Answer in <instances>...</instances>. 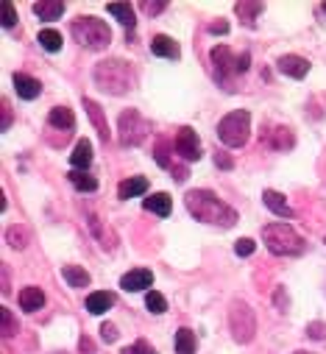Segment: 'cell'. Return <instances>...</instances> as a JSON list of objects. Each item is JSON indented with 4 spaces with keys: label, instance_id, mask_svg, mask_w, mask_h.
Wrapping results in <instances>:
<instances>
[{
    "label": "cell",
    "instance_id": "cell-1",
    "mask_svg": "<svg viewBox=\"0 0 326 354\" xmlns=\"http://www.w3.org/2000/svg\"><path fill=\"white\" fill-rule=\"evenodd\" d=\"M184 204H187V209H190V215H193L195 221L209 223V226H223V229H229V226H234V221H237V212H234L226 201H220L215 193H209V190H190V193L184 196Z\"/></svg>",
    "mask_w": 326,
    "mask_h": 354
},
{
    "label": "cell",
    "instance_id": "cell-2",
    "mask_svg": "<svg viewBox=\"0 0 326 354\" xmlns=\"http://www.w3.org/2000/svg\"><path fill=\"white\" fill-rule=\"evenodd\" d=\"M93 75H95V84L109 95H123V93L131 90V84H134L131 67L126 62H120V59H106V62L95 64Z\"/></svg>",
    "mask_w": 326,
    "mask_h": 354
},
{
    "label": "cell",
    "instance_id": "cell-3",
    "mask_svg": "<svg viewBox=\"0 0 326 354\" xmlns=\"http://www.w3.org/2000/svg\"><path fill=\"white\" fill-rule=\"evenodd\" d=\"M262 240L276 257H298L304 251V237L290 223H271L262 229Z\"/></svg>",
    "mask_w": 326,
    "mask_h": 354
},
{
    "label": "cell",
    "instance_id": "cell-4",
    "mask_svg": "<svg viewBox=\"0 0 326 354\" xmlns=\"http://www.w3.org/2000/svg\"><path fill=\"white\" fill-rule=\"evenodd\" d=\"M70 34H73V39L81 48H87V50H104L112 42L109 26L104 20H98V17H78V20H73Z\"/></svg>",
    "mask_w": 326,
    "mask_h": 354
},
{
    "label": "cell",
    "instance_id": "cell-5",
    "mask_svg": "<svg viewBox=\"0 0 326 354\" xmlns=\"http://www.w3.org/2000/svg\"><path fill=\"white\" fill-rule=\"evenodd\" d=\"M249 131H251V115L246 109H237V112H229L220 123H218V137L223 145L229 148H240L249 142Z\"/></svg>",
    "mask_w": 326,
    "mask_h": 354
},
{
    "label": "cell",
    "instance_id": "cell-6",
    "mask_svg": "<svg viewBox=\"0 0 326 354\" xmlns=\"http://www.w3.org/2000/svg\"><path fill=\"white\" fill-rule=\"evenodd\" d=\"M229 326H231V335L237 343H249L257 332V318H254V310L246 304V301H231V310H229Z\"/></svg>",
    "mask_w": 326,
    "mask_h": 354
},
{
    "label": "cell",
    "instance_id": "cell-7",
    "mask_svg": "<svg viewBox=\"0 0 326 354\" xmlns=\"http://www.w3.org/2000/svg\"><path fill=\"white\" fill-rule=\"evenodd\" d=\"M151 131V123L137 112V109H128L120 115V142L123 145H140Z\"/></svg>",
    "mask_w": 326,
    "mask_h": 354
},
{
    "label": "cell",
    "instance_id": "cell-8",
    "mask_svg": "<svg viewBox=\"0 0 326 354\" xmlns=\"http://www.w3.org/2000/svg\"><path fill=\"white\" fill-rule=\"evenodd\" d=\"M176 153L184 162H198L201 159V142H198V134L190 126H184L179 131V137H176Z\"/></svg>",
    "mask_w": 326,
    "mask_h": 354
},
{
    "label": "cell",
    "instance_id": "cell-9",
    "mask_svg": "<svg viewBox=\"0 0 326 354\" xmlns=\"http://www.w3.org/2000/svg\"><path fill=\"white\" fill-rule=\"evenodd\" d=\"M212 64H215V73H218V78L220 81H229V75L231 73H237V59L231 56V50L226 48V45H218V48H212Z\"/></svg>",
    "mask_w": 326,
    "mask_h": 354
},
{
    "label": "cell",
    "instance_id": "cell-10",
    "mask_svg": "<svg viewBox=\"0 0 326 354\" xmlns=\"http://www.w3.org/2000/svg\"><path fill=\"white\" fill-rule=\"evenodd\" d=\"M151 285H153V274L148 268H134V271H128V274L120 277V288L126 293H140V290H145Z\"/></svg>",
    "mask_w": 326,
    "mask_h": 354
},
{
    "label": "cell",
    "instance_id": "cell-11",
    "mask_svg": "<svg viewBox=\"0 0 326 354\" xmlns=\"http://www.w3.org/2000/svg\"><path fill=\"white\" fill-rule=\"evenodd\" d=\"M276 67H279V73H285V75H290V78H304V75L309 73V62H307L304 56H296V53L282 56V59L276 62Z\"/></svg>",
    "mask_w": 326,
    "mask_h": 354
},
{
    "label": "cell",
    "instance_id": "cell-12",
    "mask_svg": "<svg viewBox=\"0 0 326 354\" xmlns=\"http://www.w3.org/2000/svg\"><path fill=\"white\" fill-rule=\"evenodd\" d=\"M15 90H17V95L23 98V101H34V98H39V93H42V84L37 81V78H31V75H26V73H15Z\"/></svg>",
    "mask_w": 326,
    "mask_h": 354
},
{
    "label": "cell",
    "instance_id": "cell-13",
    "mask_svg": "<svg viewBox=\"0 0 326 354\" xmlns=\"http://www.w3.org/2000/svg\"><path fill=\"white\" fill-rule=\"evenodd\" d=\"M151 53H153V56H162V59H179V56H182L179 45H176L171 37H165V34H156V37L151 39Z\"/></svg>",
    "mask_w": 326,
    "mask_h": 354
},
{
    "label": "cell",
    "instance_id": "cell-14",
    "mask_svg": "<svg viewBox=\"0 0 326 354\" xmlns=\"http://www.w3.org/2000/svg\"><path fill=\"white\" fill-rule=\"evenodd\" d=\"M70 165L75 167V170H81V167H90L93 165V142L90 140H78L75 142V148H73V153H70Z\"/></svg>",
    "mask_w": 326,
    "mask_h": 354
},
{
    "label": "cell",
    "instance_id": "cell-15",
    "mask_svg": "<svg viewBox=\"0 0 326 354\" xmlns=\"http://www.w3.org/2000/svg\"><path fill=\"white\" fill-rule=\"evenodd\" d=\"M145 190H148V179H145V176H131V179L120 182V187H117V198L128 201V198H137V196H142Z\"/></svg>",
    "mask_w": 326,
    "mask_h": 354
},
{
    "label": "cell",
    "instance_id": "cell-16",
    "mask_svg": "<svg viewBox=\"0 0 326 354\" xmlns=\"http://www.w3.org/2000/svg\"><path fill=\"white\" fill-rule=\"evenodd\" d=\"M142 207H145L148 212L159 215V218H168V215H171V209H173V201H171V196H168V193H153L151 198H145V201H142Z\"/></svg>",
    "mask_w": 326,
    "mask_h": 354
},
{
    "label": "cell",
    "instance_id": "cell-17",
    "mask_svg": "<svg viewBox=\"0 0 326 354\" xmlns=\"http://www.w3.org/2000/svg\"><path fill=\"white\" fill-rule=\"evenodd\" d=\"M34 9V15L39 17V20H59L61 15H64V3L61 0H39V3H34L31 6Z\"/></svg>",
    "mask_w": 326,
    "mask_h": 354
},
{
    "label": "cell",
    "instance_id": "cell-18",
    "mask_svg": "<svg viewBox=\"0 0 326 354\" xmlns=\"http://www.w3.org/2000/svg\"><path fill=\"white\" fill-rule=\"evenodd\" d=\"M262 201H265V207H268L274 215H279V218H293V209H290V204L285 201L282 193H276V190H265V193H262Z\"/></svg>",
    "mask_w": 326,
    "mask_h": 354
},
{
    "label": "cell",
    "instance_id": "cell-19",
    "mask_svg": "<svg viewBox=\"0 0 326 354\" xmlns=\"http://www.w3.org/2000/svg\"><path fill=\"white\" fill-rule=\"evenodd\" d=\"M20 307H23L26 313L42 310V307H45V293H42L39 288H34V285L23 288V290H20Z\"/></svg>",
    "mask_w": 326,
    "mask_h": 354
},
{
    "label": "cell",
    "instance_id": "cell-20",
    "mask_svg": "<svg viewBox=\"0 0 326 354\" xmlns=\"http://www.w3.org/2000/svg\"><path fill=\"white\" fill-rule=\"evenodd\" d=\"M48 123H50L53 129H61V131H73V129H75V118H73V109H67V106H56V109H50V115H48Z\"/></svg>",
    "mask_w": 326,
    "mask_h": 354
},
{
    "label": "cell",
    "instance_id": "cell-21",
    "mask_svg": "<svg viewBox=\"0 0 326 354\" xmlns=\"http://www.w3.org/2000/svg\"><path fill=\"white\" fill-rule=\"evenodd\" d=\"M109 307H115V296L106 293V290H98V293H90L87 296V310L93 315H104Z\"/></svg>",
    "mask_w": 326,
    "mask_h": 354
},
{
    "label": "cell",
    "instance_id": "cell-22",
    "mask_svg": "<svg viewBox=\"0 0 326 354\" xmlns=\"http://www.w3.org/2000/svg\"><path fill=\"white\" fill-rule=\"evenodd\" d=\"M61 277L67 279V285L70 288H90V274L84 271V268H78V265H64L61 268Z\"/></svg>",
    "mask_w": 326,
    "mask_h": 354
},
{
    "label": "cell",
    "instance_id": "cell-23",
    "mask_svg": "<svg viewBox=\"0 0 326 354\" xmlns=\"http://www.w3.org/2000/svg\"><path fill=\"white\" fill-rule=\"evenodd\" d=\"M84 106H87V115L93 118V123H95V129H98L101 140L106 142V140H109V123H106V118L101 115V106H98L95 101H90V98H84Z\"/></svg>",
    "mask_w": 326,
    "mask_h": 354
},
{
    "label": "cell",
    "instance_id": "cell-24",
    "mask_svg": "<svg viewBox=\"0 0 326 354\" xmlns=\"http://www.w3.org/2000/svg\"><path fill=\"white\" fill-rule=\"evenodd\" d=\"M106 9H109V15H112L117 23H123V26L134 28V23H137V20H134V9H131L128 3H109Z\"/></svg>",
    "mask_w": 326,
    "mask_h": 354
},
{
    "label": "cell",
    "instance_id": "cell-25",
    "mask_svg": "<svg viewBox=\"0 0 326 354\" xmlns=\"http://www.w3.org/2000/svg\"><path fill=\"white\" fill-rule=\"evenodd\" d=\"M176 354H195V335H193V329L182 326L176 332Z\"/></svg>",
    "mask_w": 326,
    "mask_h": 354
},
{
    "label": "cell",
    "instance_id": "cell-26",
    "mask_svg": "<svg viewBox=\"0 0 326 354\" xmlns=\"http://www.w3.org/2000/svg\"><path fill=\"white\" fill-rule=\"evenodd\" d=\"M37 42H39V45H42L48 53H59V50H61V34H59V31H53V28L39 31Z\"/></svg>",
    "mask_w": 326,
    "mask_h": 354
},
{
    "label": "cell",
    "instance_id": "cell-27",
    "mask_svg": "<svg viewBox=\"0 0 326 354\" xmlns=\"http://www.w3.org/2000/svg\"><path fill=\"white\" fill-rule=\"evenodd\" d=\"M293 134H290V129H274L271 131V137H268V145L271 148H276V151H285V148H293Z\"/></svg>",
    "mask_w": 326,
    "mask_h": 354
},
{
    "label": "cell",
    "instance_id": "cell-28",
    "mask_svg": "<svg viewBox=\"0 0 326 354\" xmlns=\"http://www.w3.org/2000/svg\"><path fill=\"white\" fill-rule=\"evenodd\" d=\"M6 240H9L12 248H26L28 240H31V232H28V226H12L6 232Z\"/></svg>",
    "mask_w": 326,
    "mask_h": 354
},
{
    "label": "cell",
    "instance_id": "cell-29",
    "mask_svg": "<svg viewBox=\"0 0 326 354\" xmlns=\"http://www.w3.org/2000/svg\"><path fill=\"white\" fill-rule=\"evenodd\" d=\"M234 12L242 17V23H246V26H254L257 15H262V3H237Z\"/></svg>",
    "mask_w": 326,
    "mask_h": 354
},
{
    "label": "cell",
    "instance_id": "cell-30",
    "mask_svg": "<svg viewBox=\"0 0 326 354\" xmlns=\"http://www.w3.org/2000/svg\"><path fill=\"white\" fill-rule=\"evenodd\" d=\"M70 182H73L78 190H87V193H95V190H98V179H93V176L81 173V170H73V173H70Z\"/></svg>",
    "mask_w": 326,
    "mask_h": 354
},
{
    "label": "cell",
    "instance_id": "cell-31",
    "mask_svg": "<svg viewBox=\"0 0 326 354\" xmlns=\"http://www.w3.org/2000/svg\"><path fill=\"white\" fill-rule=\"evenodd\" d=\"M145 307H148L153 315H162V313L168 310V301H165V296H162V293L148 290V296H145Z\"/></svg>",
    "mask_w": 326,
    "mask_h": 354
},
{
    "label": "cell",
    "instance_id": "cell-32",
    "mask_svg": "<svg viewBox=\"0 0 326 354\" xmlns=\"http://www.w3.org/2000/svg\"><path fill=\"white\" fill-rule=\"evenodd\" d=\"M0 321H3V337H12L15 332H17V324H15V318H12V310H0Z\"/></svg>",
    "mask_w": 326,
    "mask_h": 354
},
{
    "label": "cell",
    "instance_id": "cell-33",
    "mask_svg": "<svg viewBox=\"0 0 326 354\" xmlns=\"http://www.w3.org/2000/svg\"><path fill=\"white\" fill-rule=\"evenodd\" d=\"M17 26V12L12 0H3V28H15Z\"/></svg>",
    "mask_w": 326,
    "mask_h": 354
},
{
    "label": "cell",
    "instance_id": "cell-34",
    "mask_svg": "<svg viewBox=\"0 0 326 354\" xmlns=\"http://www.w3.org/2000/svg\"><path fill=\"white\" fill-rule=\"evenodd\" d=\"M254 248H257V243H254L251 237H242V240H237V243H234V251H237L240 257H251V254H254Z\"/></svg>",
    "mask_w": 326,
    "mask_h": 354
},
{
    "label": "cell",
    "instance_id": "cell-35",
    "mask_svg": "<svg viewBox=\"0 0 326 354\" xmlns=\"http://www.w3.org/2000/svg\"><path fill=\"white\" fill-rule=\"evenodd\" d=\"M307 335H309L312 340H323V337H326V324H323V321L307 324Z\"/></svg>",
    "mask_w": 326,
    "mask_h": 354
},
{
    "label": "cell",
    "instance_id": "cell-36",
    "mask_svg": "<svg viewBox=\"0 0 326 354\" xmlns=\"http://www.w3.org/2000/svg\"><path fill=\"white\" fill-rule=\"evenodd\" d=\"M123 354H156V348H153L151 343H145V340H137L134 346L123 348Z\"/></svg>",
    "mask_w": 326,
    "mask_h": 354
},
{
    "label": "cell",
    "instance_id": "cell-37",
    "mask_svg": "<svg viewBox=\"0 0 326 354\" xmlns=\"http://www.w3.org/2000/svg\"><path fill=\"white\" fill-rule=\"evenodd\" d=\"M101 337H104L106 343H115V340L120 337V332H117L115 324H104V326H101Z\"/></svg>",
    "mask_w": 326,
    "mask_h": 354
},
{
    "label": "cell",
    "instance_id": "cell-38",
    "mask_svg": "<svg viewBox=\"0 0 326 354\" xmlns=\"http://www.w3.org/2000/svg\"><path fill=\"white\" fill-rule=\"evenodd\" d=\"M156 162H159L162 167H171V159H168V145H165V142H162V145H159V151H156Z\"/></svg>",
    "mask_w": 326,
    "mask_h": 354
},
{
    "label": "cell",
    "instance_id": "cell-39",
    "mask_svg": "<svg viewBox=\"0 0 326 354\" xmlns=\"http://www.w3.org/2000/svg\"><path fill=\"white\" fill-rule=\"evenodd\" d=\"M0 106H3V123H0V129L9 131V123H12V109H9V101H3Z\"/></svg>",
    "mask_w": 326,
    "mask_h": 354
},
{
    "label": "cell",
    "instance_id": "cell-40",
    "mask_svg": "<svg viewBox=\"0 0 326 354\" xmlns=\"http://www.w3.org/2000/svg\"><path fill=\"white\" fill-rule=\"evenodd\" d=\"M165 6H168V3H142V12H148V15H159V12H165Z\"/></svg>",
    "mask_w": 326,
    "mask_h": 354
},
{
    "label": "cell",
    "instance_id": "cell-41",
    "mask_svg": "<svg viewBox=\"0 0 326 354\" xmlns=\"http://www.w3.org/2000/svg\"><path fill=\"white\" fill-rule=\"evenodd\" d=\"M249 62H251V53H242V56L237 59V73H246V70H249Z\"/></svg>",
    "mask_w": 326,
    "mask_h": 354
},
{
    "label": "cell",
    "instance_id": "cell-42",
    "mask_svg": "<svg viewBox=\"0 0 326 354\" xmlns=\"http://www.w3.org/2000/svg\"><path fill=\"white\" fill-rule=\"evenodd\" d=\"M226 31H229L226 23H212V26H209V34H226Z\"/></svg>",
    "mask_w": 326,
    "mask_h": 354
},
{
    "label": "cell",
    "instance_id": "cell-43",
    "mask_svg": "<svg viewBox=\"0 0 326 354\" xmlns=\"http://www.w3.org/2000/svg\"><path fill=\"white\" fill-rule=\"evenodd\" d=\"M215 162H218V165H220V167H223V170H229V167H231V165H234V162H231V159H229V156H223V153H218V156H215Z\"/></svg>",
    "mask_w": 326,
    "mask_h": 354
},
{
    "label": "cell",
    "instance_id": "cell-44",
    "mask_svg": "<svg viewBox=\"0 0 326 354\" xmlns=\"http://www.w3.org/2000/svg\"><path fill=\"white\" fill-rule=\"evenodd\" d=\"M78 346H81V351H90V354H93V340H90V337H81Z\"/></svg>",
    "mask_w": 326,
    "mask_h": 354
},
{
    "label": "cell",
    "instance_id": "cell-45",
    "mask_svg": "<svg viewBox=\"0 0 326 354\" xmlns=\"http://www.w3.org/2000/svg\"><path fill=\"white\" fill-rule=\"evenodd\" d=\"M171 170L176 173V179H179V182H184V179H187V170H184V167H171Z\"/></svg>",
    "mask_w": 326,
    "mask_h": 354
},
{
    "label": "cell",
    "instance_id": "cell-46",
    "mask_svg": "<svg viewBox=\"0 0 326 354\" xmlns=\"http://www.w3.org/2000/svg\"><path fill=\"white\" fill-rule=\"evenodd\" d=\"M296 354H312V351H296Z\"/></svg>",
    "mask_w": 326,
    "mask_h": 354
},
{
    "label": "cell",
    "instance_id": "cell-47",
    "mask_svg": "<svg viewBox=\"0 0 326 354\" xmlns=\"http://www.w3.org/2000/svg\"><path fill=\"white\" fill-rule=\"evenodd\" d=\"M323 9H326V3H323Z\"/></svg>",
    "mask_w": 326,
    "mask_h": 354
}]
</instances>
